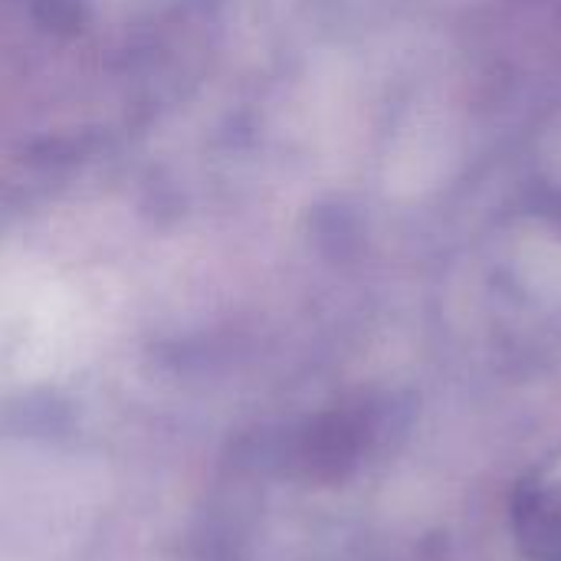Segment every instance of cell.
I'll return each instance as SVG.
<instances>
[{"label": "cell", "instance_id": "cell-1", "mask_svg": "<svg viewBox=\"0 0 561 561\" xmlns=\"http://www.w3.org/2000/svg\"><path fill=\"white\" fill-rule=\"evenodd\" d=\"M519 539L526 561H561V483L523 503Z\"/></svg>", "mask_w": 561, "mask_h": 561}]
</instances>
